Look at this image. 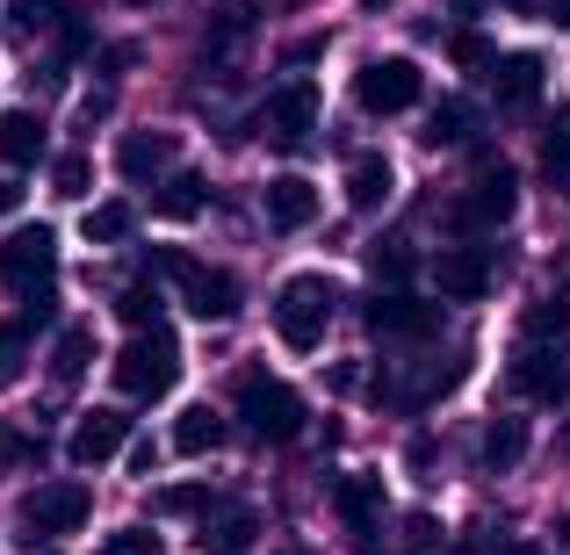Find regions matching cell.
Here are the masks:
<instances>
[{
    "label": "cell",
    "instance_id": "obj_1",
    "mask_svg": "<svg viewBox=\"0 0 570 555\" xmlns=\"http://www.w3.org/2000/svg\"><path fill=\"white\" fill-rule=\"evenodd\" d=\"M51 275H58V238H51V224H22V231L0 246V289L22 296L29 318H43V310H51Z\"/></svg>",
    "mask_w": 570,
    "mask_h": 555
},
{
    "label": "cell",
    "instance_id": "obj_2",
    "mask_svg": "<svg viewBox=\"0 0 570 555\" xmlns=\"http://www.w3.org/2000/svg\"><path fill=\"white\" fill-rule=\"evenodd\" d=\"M333 304H340V281L333 275H289L275 289V339L296 354H311L333 325Z\"/></svg>",
    "mask_w": 570,
    "mask_h": 555
},
{
    "label": "cell",
    "instance_id": "obj_3",
    "mask_svg": "<svg viewBox=\"0 0 570 555\" xmlns=\"http://www.w3.org/2000/svg\"><path fill=\"white\" fill-rule=\"evenodd\" d=\"M174 375H181V339H174L167 325L124 339V354H116V389H124V397H167Z\"/></svg>",
    "mask_w": 570,
    "mask_h": 555
},
{
    "label": "cell",
    "instance_id": "obj_4",
    "mask_svg": "<svg viewBox=\"0 0 570 555\" xmlns=\"http://www.w3.org/2000/svg\"><path fill=\"white\" fill-rule=\"evenodd\" d=\"M238 418H246L253 440H296L304 433V397H296V383H275V375H246L238 383Z\"/></svg>",
    "mask_w": 570,
    "mask_h": 555
},
{
    "label": "cell",
    "instance_id": "obj_5",
    "mask_svg": "<svg viewBox=\"0 0 570 555\" xmlns=\"http://www.w3.org/2000/svg\"><path fill=\"white\" fill-rule=\"evenodd\" d=\"M159 275H167L174 289H181V304H188L203 325H224V318L238 310V281L224 275V267H203V260H188L181 246H167V252H159Z\"/></svg>",
    "mask_w": 570,
    "mask_h": 555
},
{
    "label": "cell",
    "instance_id": "obj_6",
    "mask_svg": "<svg viewBox=\"0 0 570 555\" xmlns=\"http://www.w3.org/2000/svg\"><path fill=\"white\" fill-rule=\"evenodd\" d=\"M513 202H520V174L505 167V159H491L476 181L455 188V202H448V224H455V231H491V224L513 217Z\"/></svg>",
    "mask_w": 570,
    "mask_h": 555
},
{
    "label": "cell",
    "instance_id": "obj_7",
    "mask_svg": "<svg viewBox=\"0 0 570 555\" xmlns=\"http://www.w3.org/2000/svg\"><path fill=\"white\" fill-rule=\"evenodd\" d=\"M87 513H95L87 484H80V476H58V484H37V490H29L22 527H29V542H66V534L87 527Z\"/></svg>",
    "mask_w": 570,
    "mask_h": 555
},
{
    "label": "cell",
    "instance_id": "obj_8",
    "mask_svg": "<svg viewBox=\"0 0 570 555\" xmlns=\"http://www.w3.org/2000/svg\"><path fill=\"white\" fill-rule=\"evenodd\" d=\"M419 95H426V80H419L412 58H368V66L354 72V101H362L368 116H404Z\"/></svg>",
    "mask_w": 570,
    "mask_h": 555
},
{
    "label": "cell",
    "instance_id": "obj_9",
    "mask_svg": "<svg viewBox=\"0 0 570 555\" xmlns=\"http://www.w3.org/2000/svg\"><path fill=\"white\" fill-rule=\"evenodd\" d=\"M362 318L376 325L383 339H433L441 333V304H426V296H412V289H376L362 304Z\"/></svg>",
    "mask_w": 570,
    "mask_h": 555
},
{
    "label": "cell",
    "instance_id": "obj_10",
    "mask_svg": "<svg viewBox=\"0 0 570 555\" xmlns=\"http://www.w3.org/2000/svg\"><path fill=\"white\" fill-rule=\"evenodd\" d=\"M491 281H499L491 246H448L441 260H433V289H441L448 304H476V296H491Z\"/></svg>",
    "mask_w": 570,
    "mask_h": 555
},
{
    "label": "cell",
    "instance_id": "obj_11",
    "mask_svg": "<svg viewBox=\"0 0 570 555\" xmlns=\"http://www.w3.org/2000/svg\"><path fill=\"white\" fill-rule=\"evenodd\" d=\"M124 440H130V418L116 412V404H95V412H80V418H72V440H66V455L80 462V469H95V462L124 455Z\"/></svg>",
    "mask_w": 570,
    "mask_h": 555
},
{
    "label": "cell",
    "instance_id": "obj_12",
    "mask_svg": "<svg viewBox=\"0 0 570 555\" xmlns=\"http://www.w3.org/2000/svg\"><path fill=\"white\" fill-rule=\"evenodd\" d=\"M513 389H520L528 404H563V397H570V361H563V347H528V339H520Z\"/></svg>",
    "mask_w": 570,
    "mask_h": 555
},
{
    "label": "cell",
    "instance_id": "obj_13",
    "mask_svg": "<svg viewBox=\"0 0 570 555\" xmlns=\"http://www.w3.org/2000/svg\"><path fill=\"white\" fill-rule=\"evenodd\" d=\"M267 138L275 145H296V138H311V123H318V87L311 80H289V87H275V101H267Z\"/></svg>",
    "mask_w": 570,
    "mask_h": 555
},
{
    "label": "cell",
    "instance_id": "obj_14",
    "mask_svg": "<svg viewBox=\"0 0 570 555\" xmlns=\"http://www.w3.org/2000/svg\"><path fill=\"white\" fill-rule=\"evenodd\" d=\"M261 202H267V224H275V231H311V224H318V188H311L304 174H275V181L261 188Z\"/></svg>",
    "mask_w": 570,
    "mask_h": 555
},
{
    "label": "cell",
    "instance_id": "obj_15",
    "mask_svg": "<svg viewBox=\"0 0 570 555\" xmlns=\"http://www.w3.org/2000/svg\"><path fill=\"white\" fill-rule=\"evenodd\" d=\"M174 167V130H124L116 138V174L124 181H159Z\"/></svg>",
    "mask_w": 570,
    "mask_h": 555
},
{
    "label": "cell",
    "instance_id": "obj_16",
    "mask_svg": "<svg viewBox=\"0 0 570 555\" xmlns=\"http://www.w3.org/2000/svg\"><path fill=\"white\" fill-rule=\"evenodd\" d=\"M333 513H340V519H347V527H354V534H368V527H376V519H383V476H368V469H354V476H347V484H340V490H333Z\"/></svg>",
    "mask_w": 570,
    "mask_h": 555
},
{
    "label": "cell",
    "instance_id": "obj_17",
    "mask_svg": "<svg viewBox=\"0 0 570 555\" xmlns=\"http://www.w3.org/2000/svg\"><path fill=\"white\" fill-rule=\"evenodd\" d=\"M542 58H534V51H505L499 58V72H491V87H499V109H520V101H534V95H542Z\"/></svg>",
    "mask_w": 570,
    "mask_h": 555
},
{
    "label": "cell",
    "instance_id": "obj_18",
    "mask_svg": "<svg viewBox=\"0 0 570 555\" xmlns=\"http://www.w3.org/2000/svg\"><path fill=\"white\" fill-rule=\"evenodd\" d=\"M167 440H174V455H217L224 447V412L217 404H188V412L174 418Z\"/></svg>",
    "mask_w": 570,
    "mask_h": 555
},
{
    "label": "cell",
    "instance_id": "obj_19",
    "mask_svg": "<svg viewBox=\"0 0 570 555\" xmlns=\"http://www.w3.org/2000/svg\"><path fill=\"white\" fill-rule=\"evenodd\" d=\"M390 188H397V174H390L383 152H362V159L347 167V202L362 209V217H376V209L390 202Z\"/></svg>",
    "mask_w": 570,
    "mask_h": 555
},
{
    "label": "cell",
    "instance_id": "obj_20",
    "mask_svg": "<svg viewBox=\"0 0 570 555\" xmlns=\"http://www.w3.org/2000/svg\"><path fill=\"white\" fill-rule=\"evenodd\" d=\"M253 534H261V519H253L246 505H217V513H209V527H203V548L209 555H246Z\"/></svg>",
    "mask_w": 570,
    "mask_h": 555
},
{
    "label": "cell",
    "instance_id": "obj_21",
    "mask_svg": "<svg viewBox=\"0 0 570 555\" xmlns=\"http://www.w3.org/2000/svg\"><path fill=\"white\" fill-rule=\"evenodd\" d=\"M153 209H159L167 224H195V217L209 209V181H203V174H174V181H159Z\"/></svg>",
    "mask_w": 570,
    "mask_h": 555
},
{
    "label": "cell",
    "instance_id": "obj_22",
    "mask_svg": "<svg viewBox=\"0 0 570 555\" xmlns=\"http://www.w3.org/2000/svg\"><path fill=\"white\" fill-rule=\"evenodd\" d=\"M520 455H528V418H491L484 440H476V462L484 469H513Z\"/></svg>",
    "mask_w": 570,
    "mask_h": 555
},
{
    "label": "cell",
    "instance_id": "obj_23",
    "mask_svg": "<svg viewBox=\"0 0 570 555\" xmlns=\"http://www.w3.org/2000/svg\"><path fill=\"white\" fill-rule=\"evenodd\" d=\"M0 159H8V167H37L43 159V116L14 109L8 123H0Z\"/></svg>",
    "mask_w": 570,
    "mask_h": 555
},
{
    "label": "cell",
    "instance_id": "obj_24",
    "mask_svg": "<svg viewBox=\"0 0 570 555\" xmlns=\"http://www.w3.org/2000/svg\"><path fill=\"white\" fill-rule=\"evenodd\" d=\"M87 368H95V333H87V325L58 333V339H51V375H58V383H80Z\"/></svg>",
    "mask_w": 570,
    "mask_h": 555
},
{
    "label": "cell",
    "instance_id": "obj_25",
    "mask_svg": "<svg viewBox=\"0 0 570 555\" xmlns=\"http://www.w3.org/2000/svg\"><path fill=\"white\" fill-rule=\"evenodd\" d=\"M542 167H549L557 188H570V101H557V116H549V130H542Z\"/></svg>",
    "mask_w": 570,
    "mask_h": 555
},
{
    "label": "cell",
    "instance_id": "obj_26",
    "mask_svg": "<svg viewBox=\"0 0 570 555\" xmlns=\"http://www.w3.org/2000/svg\"><path fill=\"white\" fill-rule=\"evenodd\" d=\"M368 267H376V281L383 289H404V281H412V238H376V252H368Z\"/></svg>",
    "mask_w": 570,
    "mask_h": 555
},
{
    "label": "cell",
    "instance_id": "obj_27",
    "mask_svg": "<svg viewBox=\"0 0 570 555\" xmlns=\"http://www.w3.org/2000/svg\"><path fill=\"white\" fill-rule=\"evenodd\" d=\"M476 130V109L470 101H441V109L426 116V145H462Z\"/></svg>",
    "mask_w": 570,
    "mask_h": 555
},
{
    "label": "cell",
    "instance_id": "obj_28",
    "mask_svg": "<svg viewBox=\"0 0 570 555\" xmlns=\"http://www.w3.org/2000/svg\"><path fill=\"white\" fill-rule=\"evenodd\" d=\"M43 318H14V325H0V383H14V375H22V361H29V333H37Z\"/></svg>",
    "mask_w": 570,
    "mask_h": 555
},
{
    "label": "cell",
    "instance_id": "obj_29",
    "mask_svg": "<svg viewBox=\"0 0 570 555\" xmlns=\"http://www.w3.org/2000/svg\"><path fill=\"white\" fill-rule=\"evenodd\" d=\"M51 14H72V0H14V8H8V29H14V37H37Z\"/></svg>",
    "mask_w": 570,
    "mask_h": 555
},
{
    "label": "cell",
    "instance_id": "obj_30",
    "mask_svg": "<svg viewBox=\"0 0 570 555\" xmlns=\"http://www.w3.org/2000/svg\"><path fill=\"white\" fill-rule=\"evenodd\" d=\"M80 231L95 238V246H116V238L130 231V209H124V202H95V209H87V224H80Z\"/></svg>",
    "mask_w": 570,
    "mask_h": 555
},
{
    "label": "cell",
    "instance_id": "obj_31",
    "mask_svg": "<svg viewBox=\"0 0 570 555\" xmlns=\"http://www.w3.org/2000/svg\"><path fill=\"white\" fill-rule=\"evenodd\" d=\"M153 513H167V519L209 513V490H203V484H167V490H153Z\"/></svg>",
    "mask_w": 570,
    "mask_h": 555
},
{
    "label": "cell",
    "instance_id": "obj_32",
    "mask_svg": "<svg viewBox=\"0 0 570 555\" xmlns=\"http://www.w3.org/2000/svg\"><path fill=\"white\" fill-rule=\"evenodd\" d=\"M116 310H124L138 333H159V289H145V281H138V289H124V304H116Z\"/></svg>",
    "mask_w": 570,
    "mask_h": 555
},
{
    "label": "cell",
    "instance_id": "obj_33",
    "mask_svg": "<svg viewBox=\"0 0 570 555\" xmlns=\"http://www.w3.org/2000/svg\"><path fill=\"white\" fill-rule=\"evenodd\" d=\"M87 43H95V29H87L80 14H66V29H58V58H51V72H66L72 58H87Z\"/></svg>",
    "mask_w": 570,
    "mask_h": 555
},
{
    "label": "cell",
    "instance_id": "obj_34",
    "mask_svg": "<svg viewBox=\"0 0 570 555\" xmlns=\"http://www.w3.org/2000/svg\"><path fill=\"white\" fill-rule=\"evenodd\" d=\"M101 555H167V542H159L153 527H124V534H109V542H101Z\"/></svg>",
    "mask_w": 570,
    "mask_h": 555
},
{
    "label": "cell",
    "instance_id": "obj_35",
    "mask_svg": "<svg viewBox=\"0 0 570 555\" xmlns=\"http://www.w3.org/2000/svg\"><path fill=\"white\" fill-rule=\"evenodd\" d=\"M87 181H95V167H87V152H66V159L51 167V188H58V195H87Z\"/></svg>",
    "mask_w": 570,
    "mask_h": 555
},
{
    "label": "cell",
    "instance_id": "obj_36",
    "mask_svg": "<svg viewBox=\"0 0 570 555\" xmlns=\"http://www.w3.org/2000/svg\"><path fill=\"white\" fill-rule=\"evenodd\" d=\"M246 29H253V0H217V43L246 37Z\"/></svg>",
    "mask_w": 570,
    "mask_h": 555
},
{
    "label": "cell",
    "instance_id": "obj_37",
    "mask_svg": "<svg viewBox=\"0 0 570 555\" xmlns=\"http://www.w3.org/2000/svg\"><path fill=\"white\" fill-rule=\"evenodd\" d=\"M138 58H145L138 43H109V51H101V72H109V80H124V72L138 66Z\"/></svg>",
    "mask_w": 570,
    "mask_h": 555
},
{
    "label": "cell",
    "instance_id": "obj_38",
    "mask_svg": "<svg viewBox=\"0 0 570 555\" xmlns=\"http://www.w3.org/2000/svg\"><path fill=\"white\" fill-rule=\"evenodd\" d=\"M455 58L462 66H499V51H491L484 37H455Z\"/></svg>",
    "mask_w": 570,
    "mask_h": 555
},
{
    "label": "cell",
    "instance_id": "obj_39",
    "mask_svg": "<svg viewBox=\"0 0 570 555\" xmlns=\"http://www.w3.org/2000/svg\"><path fill=\"white\" fill-rule=\"evenodd\" d=\"M14 202H22V188H8V181H0V209H14Z\"/></svg>",
    "mask_w": 570,
    "mask_h": 555
},
{
    "label": "cell",
    "instance_id": "obj_40",
    "mask_svg": "<svg viewBox=\"0 0 570 555\" xmlns=\"http://www.w3.org/2000/svg\"><path fill=\"white\" fill-rule=\"evenodd\" d=\"M557 22H563V29H570V0H557Z\"/></svg>",
    "mask_w": 570,
    "mask_h": 555
},
{
    "label": "cell",
    "instance_id": "obj_41",
    "mask_svg": "<svg viewBox=\"0 0 570 555\" xmlns=\"http://www.w3.org/2000/svg\"><path fill=\"white\" fill-rule=\"evenodd\" d=\"M448 8H470V14H476V8H484V0H448Z\"/></svg>",
    "mask_w": 570,
    "mask_h": 555
},
{
    "label": "cell",
    "instance_id": "obj_42",
    "mask_svg": "<svg viewBox=\"0 0 570 555\" xmlns=\"http://www.w3.org/2000/svg\"><path fill=\"white\" fill-rule=\"evenodd\" d=\"M124 8H159V0H124Z\"/></svg>",
    "mask_w": 570,
    "mask_h": 555
},
{
    "label": "cell",
    "instance_id": "obj_43",
    "mask_svg": "<svg viewBox=\"0 0 570 555\" xmlns=\"http://www.w3.org/2000/svg\"><path fill=\"white\" fill-rule=\"evenodd\" d=\"M505 555H534V548H520V542H513V548H505Z\"/></svg>",
    "mask_w": 570,
    "mask_h": 555
},
{
    "label": "cell",
    "instance_id": "obj_44",
    "mask_svg": "<svg viewBox=\"0 0 570 555\" xmlns=\"http://www.w3.org/2000/svg\"><path fill=\"white\" fill-rule=\"evenodd\" d=\"M557 534H563V548H570V519H563V527H557Z\"/></svg>",
    "mask_w": 570,
    "mask_h": 555
}]
</instances>
